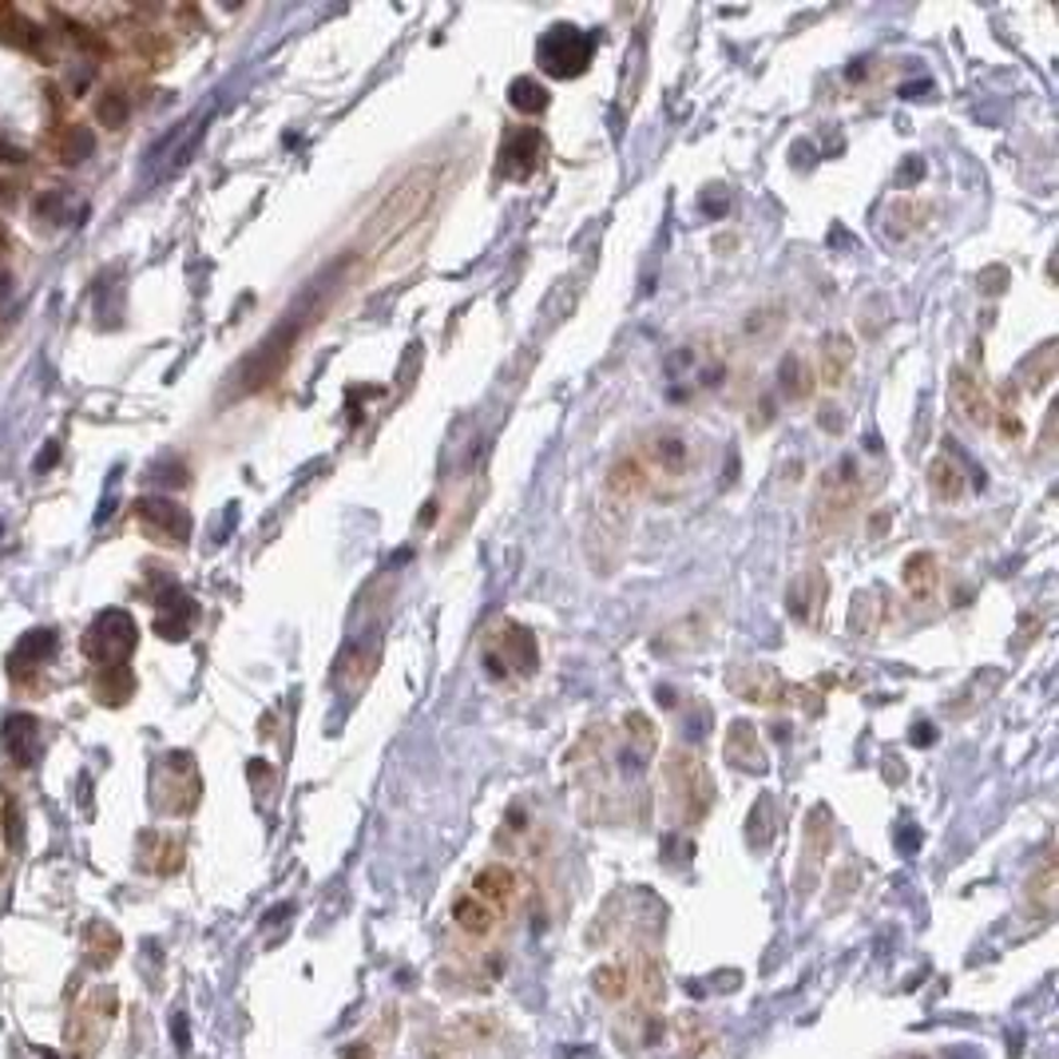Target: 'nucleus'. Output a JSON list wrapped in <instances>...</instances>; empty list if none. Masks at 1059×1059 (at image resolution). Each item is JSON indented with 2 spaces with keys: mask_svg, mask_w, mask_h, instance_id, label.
Wrapping results in <instances>:
<instances>
[{
  "mask_svg": "<svg viewBox=\"0 0 1059 1059\" xmlns=\"http://www.w3.org/2000/svg\"><path fill=\"white\" fill-rule=\"evenodd\" d=\"M429 195H433V171H413L409 179H405L397 191H393L385 203H381L378 210H373V219H369V231L373 234H397L405 231L409 222L421 215V207L429 203Z\"/></svg>",
  "mask_w": 1059,
  "mask_h": 1059,
  "instance_id": "nucleus-8",
  "label": "nucleus"
},
{
  "mask_svg": "<svg viewBox=\"0 0 1059 1059\" xmlns=\"http://www.w3.org/2000/svg\"><path fill=\"white\" fill-rule=\"evenodd\" d=\"M1028 905L1036 913H1051V905H1056V857H1044L1039 862V869L1032 877H1028Z\"/></svg>",
  "mask_w": 1059,
  "mask_h": 1059,
  "instance_id": "nucleus-31",
  "label": "nucleus"
},
{
  "mask_svg": "<svg viewBox=\"0 0 1059 1059\" xmlns=\"http://www.w3.org/2000/svg\"><path fill=\"white\" fill-rule=\"evenodd\" d=\"M116 631H107V620H100L92 627V655L100 659H119L131 651V643H136V623L127 620V615H116V623H112Z\"/></svg>",
  "mask_w": 1059,
  "mask_h": 1059,
  "instance_id": "nucleus-25",
  "label": "nucleus"
},
{
  "mask_svg": "<svg viewBox=\"0 0 1059 1059\" xmlns=\"http://www.w3.org/2000/svg\"><path fill=\"white\" fill-rule=\"evenodd\" d=\"M635 972H639V956H635V960H608V965L596 968L591 984H596V992L603 996V1000L623 1004L635 996Z\"/></svg>",
  "mask_w": 1059,
  "mask_h": 1059,
  "instance_id": "nucleus-17",
  "label": "nucleus"
},
{
  "mask_svg": "<svg viewBox=\"0 0 1059 1059\" xmlns=\"http://www.w3.org/2000/svg\"><path fill=\"white\" fill-rule=\"evenodd\" d=\"M814 366H809L802 354H786L782 366H778V390H782L786 401H809L814 397Z\"/></svg>",
  "mask_w": 1059,
  "mask_h": 1059,
  "instance_id": "nucleus-23",
  "label": "nucleus"
},
{
  "mask_svg": "<svg viewBox=\"0 0 1059 1059\" xmlns=\"http://www.w3.org/2000/svg\"><path fill=\"white\" fill-rule=\"evenodd\" d=\"M723 754H726V762H730L735 770H747V774L766 770V750H762L758 726H754V723H742V718H738V723H730Z\"/></svg>",
  "mask_w": 1059,
  "mask_h": 1059,
  "instance_id": "nucleus-14",
  "label": "nucleus"
},
{
  "mask_svg": "<svg viewBox=\"0 0 1059 1059\" xmlns=\"http://www.w3.org/2000/svg\"><path fill=\"white\" fill-rule=\"evenodd\" d=\"M655 742H659V730L647 714L631 711L627 718H623V747H627L631 758H647V754L655 750Z\"/></svg>",
  "mask_w": 1059,
  "mask_h": 1059,
  "instance_id": "nucleus-30",
  "label": "nucleus"
},
{
  "mask_svg": "<svg viewBox=\"0 0 1059 1059\" xmlns=\"http://www.w3.org/2000/svg\"><path fill=\"white\" fill-rule=\"evenodd\" d=\"M826 596H829L826 572H821V567H802V572L790 579V591H786L790 620L802 623V627H818L821 615H826Z\"/></svg>",
  "mask_w": 1059,
  "mask_h": 1059,
  "instance_id": "nucleus-11",
  "label": "nucleus"
},
{
  "mask_svg": "<svg viewBox=\"0 0 1059 1059\" xmlns=\"http://www.w3.org/2000/svg\"><path fill=\"white\" fill-rule=\"evenodd\" d=\"M508 104L516 107L520 116H544L548 104H552V95H548V88H544L540 80L520 76V80L508 84Z\"/></svg>",
  "mask_w": 1059,
  "mask_h": 1059,
  "instance_id": "nucleus-29",
  "label": "nucleus"
},
{
  "mask_svg": "<svg viewBox=\"0 0 1059 1059\" xmlns=\"http://www.w3.org/2000/svg\"><path fill=\"white\" fill-rule=\"evenodd\" d=\"M980 282H984V286H980L984 294H992V290L1000 294L1004 282H1008V270H1004V266H996V270H984V278H980Z\"/></svg>",
  "mask_w": 1059,
  "mask_h": 1059,
  "instance_id": "nucleus-33",
  "label": "nucleus"
},
{
  "mask_svg": "<svg viewBox=\"0 0 1059 1059\" xmlns=\"http://www.w3.org/2000/svg\"><path fill=\"white\" fill-rule=\"evenodd\" d=\"M901 584L913 599H933L941 591V560L933 552H913L901 567Z\"/></svg>",
  "mask_w": 1059,
  "mask_h": 1059,
  "instance_id": "nucleus-19",
  "label": "nucleus"
},
{
  "mask_svg": "<svg viewBox=\"0 0 1059 1059\" xmlns=\"http://www.w3.org/2000/svg\"><path fill=\"white\" fill-rule=\"evenodd\" d=\"M635 464L643 472L647 488H655L659 496L679 493V484L691 476L694 469V445L691 437L675 425H655L647 429L639 445L631 449Z\"/></svg>",
  "mask_w": 1059,
  "mask_h": 1059,
  "instance_id": "nucleus-3",
  "label": "nucleus"
},
{
  "mask_svg": "<svg viewBox=\"0 0 1059 1059\" xmlns=\"http://www.w3.org/2000/svg\"><path fill=\"white\" fill-rule=\"evenodd\" d=\"M469 893H476L481 901H488L496 913H508V909H512V901H516V873H512L508 865H484L481 873L472 877Z\"/></svg>",
  "mask_w": 1059,
  "mask_h": 1059,
  "instance_id": "nucleus-16",
  "label": "nucleus"
},
{
  "mask_svg": "<svg viewBox=\"0 0 1059 1059\" xmlns=\"http://www.w3.org/2000/svg\"><path fill=\"white\" fill-rule=\"evenodd\" d=\"M821 425H826L829 433H833V429L845 425V417H841V409H829V405H826V409H821Z\"/></svg>",
  "mask_w": 1059,
  "mask_h": 1059,
  "instance_id": "nucleus-34",
  "label": "nucleus"
},
{
  "mask_svg": "<svg viewBox=\"0 0 1059 1059\" xmlns=\"http://www.w3.org/2000/svg\"><path fill=\"white\" fill-rule=\"evenodd\" d=\"M968 488V476H965V464L956 461L953 452H941V457H933L929 461V493L936 496V500H944V505H953V500H960Z\"/></svg>",
  "mask_w": 1059,
  "mask_h": 1059,
  "instance_id": "nucleus-20",
  "label": "nucleus"
},
{
  "mask_svg": "<svg viewBox=\"0 0 1059 1059\" xmlns=\"http://www.w3.org/2000/svg\"><path fill=\"white\" fill-rule=\"evenodd\" d=\"M631 516H635V505L599 493L596 508H591V520H588V536H584V548H588L599 576H608L611 567L620 564V548H623V540H627Z\"/></svg>",
  "mask_w": 1059,
  "mask_h": 1059,
  "instance_id": "nucleus-6",
  "label": "nucleus"
},
{
  "mask_svg": "<svg viewBox=\"0 0 1059 1059\" xmlns=\"http://www.w3.org/2000/svg\"><path fill=\"white\" fill-rule=\"evenodd\" d=\"M378 655H381V643H378V639H369L366 647L354 643L346 651V659H342V671H337V679H342V687H346L349 694H357L369 682V675H373V667H378Z\"/></svg>",
  "mask_w": 1059,
  "mask_h": 1059,
  "instance_id": "nucleus-24",
  "label": "nucleus"
},
{
  "mask_svg": "<svg viewBox=\"0 0 1059 1059\" xmlns=\"http://www.w3.org/2000/svg\"><path fill=\"white\" fill-rule=\"evenodd\" d=\"M139 512L151 524V532H160V540L167 544H183L187 532H191V516L179 505H171V500H143Z\"/></svg>",
  "mask_w": 1059,
  "mask_h": 1059,
  "instance_id": "nucleus-18",
  "label": "nucleus"
},
{
  "mask_svg": "<svg viewBox=\"0 0 1059 1059\" xmlns=\"http://www.w3.org/2000/svg\"><path fill=\"white\" fill-rule=\"evenodd\" d=\"M663 782H667L671 809L682 826H703L714 806V782L703 758L694 750H671L663 762Z\"/></svg>",
  "mask_w": 1059,
  "mask_h": 1059,
  "instance_id": "nucleus-5",
  "label": "nucleus"
},
{
  "mask_svg": "<svg viewBox=\"0 0 1059 1059\" xmlns=\"http://www.w3.org/2000/svg\"><path fill=\"white\" fill-rule=\"evenodd\" d=\"M853 357H857V349H853V342L845 334H826L821 337V385H829V390H838L841 381L850 378V366Z\"/></svg>",
  "mask_w": 1059,
  "mask_h": 1059,
  "instance_id": "nucleus-21",
  "label": "nucleus"
},
{
  "mask_svg": "<svg viewBox=\"0 0 1059 1059\" xmlns=\"http://www.w3.org/2000/svg\"><path fill=\"white\" fill-rule=\"evenodd\" d=\"M881 615H885L881 591H857L850 603V635L853 639H873L881 631Z\"/></svg>",
  "mask_w": 1059,
  "mask_h": 1059,
  "instance_id": "nucleus-26",
  "label": "nucleus"
},
{
  "mask_svg": "<svg viewBox=\"0 0 1059 1059\" xmlns=\"http://www.w3.org/2000/svg\"><path fill=\"white\" fill-rule=\"evenodd\" d=\"M544 163V131L540 127H516L500 143V175L512 183H524Z\"/></svg>",
  "mask_w": 1059,
  "mask_h": 1059,
  "instance_id": "nucleus-10",
  "label": "nucleus"
},
{
  "mask_svg": "<svg viewBox=\"0 0 1059 1059\" xmlns=\"http://www.w3.org/2000/svg\"><path fill=\"white\" fill-rule=\"evenodd\" d=\"M33 738H36V723L33 718H9L4 726V747L16 762H33Z\"/></svg>",
  "mask_w": 1059,
  "mask_h": 1059,
  "instance_id": "nucleus-32",
  "label": "nucleus"
},
{
  "mask_svg": "<svg viewBox=\"0 0 1059 1059\" xmlns=\"http://www.w3.org/2000/svg\"><path fill=\"white\" fill-rule=\"evenodd\" d=\"M782 326H786L782 302H778V306H758V310H750L747 318H742V337L754 342V346H766V342H774V337L782 334Z\"/></svg>",
  "mask_w": 1059,
  "mask_h": 1059,
  "instance_id": "nucleus-28",
  "label": "nucleus"
},
{
  "mask_svg": "<svg viewBox=\"0 0 1059 1059\" xmlns=\"http://www.w3.org/2000/svg\"><path fill=\"white\" fill-rule=\"evenodd\" d=\"M921 171H924V167H921V160H917V155H913L909 171H905V179H901V187H909L913 179H921Z\"/></svg>",
  "mask_w": 1059,
  "mask_h": 1059,
  "instance_id": "nucleus-35",
  "label": "nucleus"
},
{
  "mask_svg": "<svg viewBox=\"0 0 1059 1059\" xmlns=\"http://www.w3.org/2000/svg\"><path fill=\"white\" fill-rule=\"evenodd\" d=\"M726 373H730V357H726L723 342L711 334L691 337L667 357V397L671 401H694V397L718 390Z\"/></svg>",
  "mask_w": 1059,
  "mask_h": 1059,
  "instance_id": "nucleus-2",
  "label": "nucleus"
},
{
  "mask_svg": "<svg viewBox=\"0 0 1059 1059\" xmlns=\"http://www.w3.org/2000/svg\"><path fill=\"white\" fill-rule=\"evenodd\" d=\"M948 405H953L956 417H965L968 425L977 429L996 425V405H992L984 381H977V373H968L965 366H956L953 378H948Z\"/></svg>",
  "mask_w": 1059,
  "mask_h": 1059,
  "instance_id": "nucleus-9",
  "label": "nucleus"
},
{
  "mask_svg": "<svg viewBox=\"0 0 1059 1059\" xmlns=\"http://www.w3.org/2000/svg\"><path fill=\"white\" fill-rule=\"evenodd\" d=\"M452 921L464 936H493L505 921V913H496L488 901H481L476 893H461L452 901Z\"/></svg>",
  "mask_w": 1059,
  "mask_h": 1059,
  "instance_id": "nucleus-15",
  "label": "nucleus"
},
{
  "mask_svg": "<svg viewBox=\"0 0 1059 1059\" xmlns=\"http://www.w3.org/2000/svg\"><path fill=\"white\" fill-rule=\"evenodd\" d=\"M929 199H913V195H901L893 199V207L885 210V231L889 239H909L913 231H921L924 222H929Z\"/></svg>",
  "mask_w": 1059,
  "mask_h": 1059,
  "instance_id": "nucleus-22",
  "label": "nucleus"
},
{
  "mask_svg": "<svg viewBox=\"0 0 1059 1059\" xmlns=\"http://www.w3.org/2000/svg\"><path fill=\"white\" fill-rule=\"evenodd\" d=\"M1056 357H1059V346L1056 342H1044V346L1036 349V354L1028 357L1024 366H1020V390L1028 393H1044L1056 381Z\"/></svg>",
  "mask_w": 1059,
  "mask_h": 1059,
  "instance_id": "nucleus-27",
  "label": "nucleus"
},
{
  "mask_svg": "<svg viewBox=\"0 0 1059 1059\" xmlns=\"http://www.w3.org/2000/svg\"><path fill=\"white\" fill-rule=\"evenodd\" d=\"M596 40L576 24H552L536 44V60L552 80H576L591 68Z\"/></svg>",
  "mask_w": 1059,
  "mask_h": 1059,
  "instance_id": "nucleus-7",
  "label": "nucleus"
},
{
  "mask_svg": "<svg viewBox=\"0 0 1059 1059\" xmlns=\"http://www.w3.org/2000/svg\"><path fill=\"white\" fill-rule=\"evenodd\" d=\"M865 500V481L862 469L853 461H838L821 472L818 493H814V505H809L806 528L814 544H829L833 536L850 528V520L857 516V508Z\"/></svg>",
  "mask_w": 1059,
  "mask_h": 1059,
  "instance_id": "nucleus-1",
  "label": "nucleus"
},
{
  "mask_svg": "<svg viewBox=\"0 0 1059 1059\" xmlns=\"http://www.w3.org/2000/svg\"><path fill=\"white\" fill-rule=\"evenodd\" d=\"M730 687H735L747 703H762V706H778L790 699V687L774 667H762V663H750V667L735 671L730 675Z\"/></svg>",
  "mask_w": 1059,
  "mask_h": 1059,
  "instance_id": "nucleus-13",
  "label": "nucleus"
},
{
  "mask_svg": "<svg viewBox=\"0 0 1059 1059\" xmlns=\"http://www.w3.org/2000/svg\"><path fill=\"white\" fill-rule=\"evenodd\" d=\"M829 845H833V833H829V809L818 806L814 814H809L806 838H802V873H798V893H809V889H814Z\"/></svg>",
  "mask_w": 1059,
  "mask_h": 1059,
  "instance_id": "nucleus-12",
  "label": "nucleus"
},
{
  "mask_svg": "<svg viewBox=\"0 0 1059 1059\" xmlns=\"http://www.w3.org/2000/svg\"><path fill=\"white\" fill-rule=\"evenodd\" d=\"M481 667L488 682H516L532 679L540 667V647L528 627L516 620H496L481 639Z\"/></svg>",
  "mask_w": 1059,
  "mask_h": 1059,
  "instance_id": "nucleus-4",
  "label": "nucleus"
}]
</instances>
